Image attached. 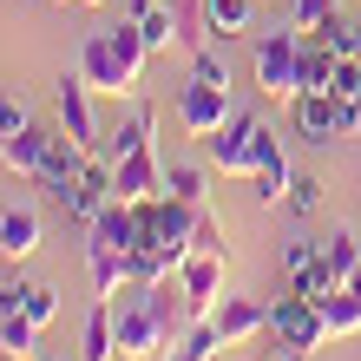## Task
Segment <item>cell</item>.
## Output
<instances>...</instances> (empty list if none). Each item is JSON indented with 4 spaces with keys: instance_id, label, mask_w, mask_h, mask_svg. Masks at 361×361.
I'll return each instance as SVG.
<instances>
[{
    "instance_id": "e0dca14e",
    "label": "cell",
    "mask_w": 361,
    "mask_h": 361,
    "mask_svg": "<svg viewBox=\"0 0 361 361\" xmlns=\"http://www.w3.org/2000/svg\"><path fill=\"white\" fill-rule=\"evenodd\" d=\"M152 132H158V105H132V118H125V125H112V132H105L99 138V158H132L138 152V145H152Z\"/></svg>"
},
{
    "instance_id": "52a82bcc",
    "label": "cell",
    "mask_w": 361,
    "mask_h": 361,
    "mask_svg": "<svg viewBox=\"0 0 361 361\" xmlns=\"http://www.w3.org/2000/svg\"><path fill=\"white\" fill-rule=\"evenodd\" d=\"M112 197L118 204H152V197H164V158H158V145H138L132 158L112 164Z\"/></svg>"
},
{
    "instance_id": "3957f363",
    "label": "cell",
    "mask_w": 361,
    "mask_h": 361,
    "mask_svg": "<svg viewBox=\"0 0 361 361\" xmlns=\"http://www.w3.org/2000/svg\"><path fill=\"white\" fill-rule=\"evenodd\" d=\"M302 47H309V33H295L289 20L257 39V92L263 99H276V105L302 99Z\"/></svg>"
},
{
    "instance_id": "4fadbf2b",
    "label": "cell",
    "mask_w": 361,
    "mask_h": 361,
    "mask_svg": "<svg viewBox=\"0 0 361 361\" xmlns=\"http://www.w3.org/2000/svg\"><path fill=\"white\" fill-rule=\"evenodd\" d=\"M86 269H92V302H118L125 283H132V250L86 243Z\"/></svg>"
},
{
    "instance_id": "7a4b0ae2",
    "label": "cell",
    "mask_w": 361,
    "mask_h": 361,
    "mask_svg": "<svg viewBox=\"0 0 361 361\" xmlns=\"http://www.w3.org/2000/svg\"><path fill=\"white\" fill-rule=\"evenodd\" d=\"M204 158H210V171H224V178H250V171H263L269 158H283V145H276V132H269L263 118L230 112L224 132L204 138Z\"/></svg>"
},
{
    "instance_id": "7c38bea8",
    "label": "cell",
    "mask_w": 361,
    "mask_h": 361,
    "mask_svg": "<svg viewBox=\"0 0 361 361\" xmlns=\"http://www.w3.org/2000/svg\"><path fill=\"white\" fill-rule=\"evenodd\" d=\"M86 158H92L86 145H73L66 132H59V138H53V152H47V164H39V178H33V184H39V190H47V197L59 204V197H66V190L79 184V171H86Z\"/></svg>"
},
{
    "instance_id": "4dcf8cb0",
    "label": "cell",
    "mask_w": 361,
    "mask_h": 361,
    "mask_svg": "<svg viewBox=\"0 0 361 361\" xmlns=\"http://www.w3.org/2000/svg\"><path fill=\"white\" fill-rule=\"evenodd\" d=\"M33 125V112H27V99H13V92H0V138H20Z\"/></svg>"
},
{
    "instance_id": "7402d4cb",
    "label": "cell",
    "mask_w": 361,
    "mask_h": 361,
    "mask_svg": "<svg viewBox=\"0 0 361 361\" xmlns=\"http://www.w3.org/2000/svg\"><path fill=\"white\" fill-rule=\"evenodd\" d=\"M250 184H257V204H289L295 171H289V158H269L263 171H250Z\"/></svg>"
},
{
    "instance_id": "cb8c5ba5",
    "label": "cell",
    "mask_w": 361,
    "mask_h": 361,
    "mask_svg": "<svg viewBox=\"0 0 361 361\" xmlns=\"http://www.w3.org/2000/svg\"><path fill=\"white\" fill-rule=\"evenodd\" d=\"M315 39H322V47H329L335 59H361V20H348V13H335V20H329V27L315 33Z\"/></svg>"
},
{
    "instance_id": "d6986e66",
    "label": "cell",
    "mask_w": 361,
    "mask_h": 361,
    "mask_svg": "<svg viewBox=\"0 0 361 361\" xmlns=\"http://www.w3.org/2000/svg\"><path fill=\"white\" fill-rule=\"evenodd\" d=\"M315 309H322V322H329V342H355V335H361V289L342 283L335 295H322Z\"/></svg>"
},
{
    "instance_id": "60d3db41",
    "label": "cell",
    "mask_w": 361,
    "mask_h": 361,
    "mask_svg": "<svg viewBox=\"0 0 361 361\" xmlns=\"http://www.w3.org/2000/svg\"><path fill=\"white\" fill-rule=\"evenodd\" d=\"M59 7H73V0H59Z\"/></svg>"
},
{
    "instance_id": "f35d334b",
    "label": "cell",
    "mask_w": 361,
    "mask_h": 361,
    "mask_svg": "<svg viewBox=\"0 0 361 361\" xmlns=\"http://www.w3.org/2000/svg\"><path fill=\"white\" fill-rule=\"evenodd\" d=\"M348 289H361V269H355V276H348Z\"/></svg>"
},
{
    "instance_id": "44dd1931",
    "label": "cell",
    "mask_w": 361,
    "mask_h": 361,
    "mask_svg": "<svg viewBox=\"0 0 361 361\" xmlns=\"http://www.w3.org/2000/svg\"><path fill=\"white\" fill-rule=\"evenodd\" d=\"M164 190L184 204H210V164H164Z\"/></svg>"
},
{
    "instance_id": "d6a6232c",
    "label": "cell",
    "mask_w": 361,
    "mask_h": 361,
    "mask_svg": "<svg viewBox=\"0 0 361 361\" xmlns=\"http://www.w3.org/2000/svg\"><path fill=\"white\" fill-rule=\"evenodd\" d=\"M289 210H295V217H315V210H322V184H315V178H295L289 184Z\"/></svg>"
},
{
    "instance_id": "ba28073f",
    "label": "cell",
    "mask_w": 361,
    "mask_h": 361,
    "mask_svg": "<svg viewBox=\"0 0 361 361\" xmlns=\"http://www.w3.org/2000/svg\"><path fill=\"white\" fill-rule=\"evenodd\" d=\"M178 125H184V138H217L224 125H230V92L190 79V86L178 92Z\"/></svg>"
},
{
    "instance_id": "30bf717a",
    "label": "cell",
    "mask_w": 361,
    "mask_h": 361,
    "mask_svg": "<svg viewBox=\"0 0 361 361\" xmlns=\"http://www.w3.org/2000/svg\"><path fill=\"white\" fill-rule=\"evenodd\" d=\"M105 204H112V158H99V152H92V158H86V171H79V184L59 197V210H66L73 224H92Z\"/></svg>"
},
{
    "instance_id": "4316f807",
    "label": "cell",
    "mask_w": 361,
    "mask_h": 361,
    "mask_svg": "<svg viewBox=\"0 0 361 361\" xmlns=\"http://www.w3.org/2000/svg\"><path fill=\"white\" fill-rule=\"evenodd\" d=\"M289 283H295V295H309V302H322V295H335V289H342V276H335V269H329L322 257H315L309 269H295Z\"/></svg>"
},
{
    "instance_id": "b9f144b4",
    "label": "cell",
    "mask_w": 361,
    "mask_h": 361,
    "mask_svg": "<svg viewBox=\"0 0 361 361\" xmlns=\"http://www.w3.org/2000/svg\"><path fill=\"white\" fill-rule=\"evenodd\" d=\"M112 361H125V355H112Z\"/></svg>"
},
{
    "instance_id": "9a60e30c",
    "label": "cell",
    "mask_w": 361,
    "mask_h": 361,
    "mask_svg": "<svg viewBox=\"0 0 361 361\" xmlns=\"http://www.w3.org/2000/svg\"><path fill=\"white\" fill-rule=\"evenodd\" d=\"M39 237H47V224H39L33 204H13L7 217H0V257H7V263H27L39 250Z\"/></svg>"
},
{
    "instance_id": "1f68e13d",
    "label": "cell",
    "mask_w": 361,
    "mask_h": 361,
    "mask_svg": "<svg viewBox=\"0 0 361 361\" xmlns=\"http://www.w3.org/2000/svg\"><path fill=\"white\" fill-rule=\"evenodd\" d=\"M315 257H322V237H289V243H283V269H289V276L309 269Z\"/></svg>"
},
{
    "instance_id": "f546056e",
    "label": "cell",
    "mask_w": 361,
    "mask_h": 361,
    "mask_svg": "<svg viewBox=\"0 0 361 361\" xmlns=\"http://www.w3.org/2000/svg\"><path fill=\"white\" fill-rule=\"evenodd\" d=\"M190 79H204V86H224V92H230V66H224V53L210 47V39L197 47V59H190Z\"/></svg>"
},
{
    "instance_id": "83f0119b",
    "label": "cell",
    "mask_w": 361,
    "mask_h": 361,
    "mask_svg": "<svg viewBox=\"0 0 361 361\" xmlns=\"http://www.w3.org/2000/svg\"><path fill=\"white\" fill-rule=\"evenodd\" d=\"M322 263H329V269H335V276H342V283H348V276L361 269V243L348 237V230H335V237L322 243Z\"/></svg>"
},
{
    "instance_id": "ab89813d",
    "label": "cell",
    "mask_w": 361,
    "mask_h": 361,
    "mask_svg": "<svg viewBox=\"0 0 361 361\" xmlns=\"http://www.w3.org/2000/svg\"><path fill=\"white\" fill-rule=\"evenodd\" d=\"M0 361H20V355H7V348H0Z\"/></svg>"
},
{
    "instance_id": "d4e9b609",
    "label": "cell",
    "mask_w": 361,
    "mask_h": 361,
    "mask_svg": "<svg viewBox=\"0 0 361 361\" xmlns=\"http://www.w3.org/2000/svg\"><path fill=\"white\" fill-rule=\"evenodd\" d=\"M0 348H7V355H20V361H27L33 348H39V322H27V315H0Z\"/></svg>"
},
{
    "instance_id": "484cf974",
    "label": "cell",
    "mask_w": 361,
    "mask_h": 361,
    "mask_svg": "<svg viewBox=\"0 0 361 361\" xmlns=\"http://www.w3.org/2000/svg\"><path fill=\"white\" fill-rule=\"evenodd\" d=\"M20 315L47 329L53 315H59V289H53V283H20Z\"/></svg>"
},
{
    "instance_id": "9c48e42d",
    "label": "cell",
    "mask_w": 361,
    "mask_h": 361,
    "mask_svg": "<svg viewBox=\"0 0 361 361\" xmlns=\"http://www.w3.org/2000/svg\"><path fill=\"white\" fill-rule=\"evenodd\" d=\"M210 322H217L224 348H243V342H257V335H269V302H257V295H224V302L210 309Z\"/></svg>"
},
{
    "instance_id": "5b68a950",
    "label": "cell",
    "mask_w": 361,
    "mask_h": 361,
    "mask_svg": "<svg viewBox=\"0 0 361 361\" xmlns=\"http://www.w3.org/2000/svg\"><path fill=\"white\" fill-rule=\"evenodd\" d=\"M269 342H283L295 355H315L329 342V322H322V309L309 295H283V302H269Z\"/></svg>"
},
{
    "instance_id": "74e56055",
    "label": "cell",
    "mask_w": 361,
    "mask_h": 361,
    "mask_svg": "<svg viewBox=\"0 0 361 361\" xmlns=\"http://www.w3.org/2000/svg\"><path fill=\"white\" fill-rule=\"evenodd\" d=\"M73 7H105V0H73Z\"/></svg>"
},
{
    "instance_id": "d590c367",
    "label": "cell",
    "mask_w": 361,
    "mask_h": 361,
    "mask_svg": "<svg viewBox=\"0 0 361 361\" xmlns=\"http://www.w3.org/2000/svg\"><path fill=\"white\" fill-rule=\"evenodd\" d=\"M257 361H302V355H295V348H283V342H269V348H263Z\"/></svg>"
},
{
    "instance_id": "7bdbcfd3",
    "label": "cell",
    "mask_w": 361,
    "mask_h": 361,
    "mask_svg": "<svg viewBox=\"0 0 361 361\" xmlns=\"http://www.w3.org/2000/svg\"><path fill=\"white\" fill-rule=\"evenodd\" d=\"M355 342H361V335H355Z\"/></svg>"
},
{
    "instance_id": "8fae6325",
    "label": "cell",
    "mask_w": 361,
    "mask_h": 361,
    "mask_svg": "<svg viewBox=\"0 0 361 361\" xmlns=\"http://www.w3.org/2000/svg\"><path fill=\"white\" fill-rule=\"evenodd\" d=\"M257 27V0H197V33L210 47H230Z\"/></svg>"
},
{
    "instance_id": "e575fe53",
    "label": "cell",
    "mask_w": 361,
    "mask_h": 361,
    "mask_svg": "<svg viewBox=\"0 0 361 361\" xmlns=\"http://www.w3.org/2000/svg\"><path fill=\"white\" fill-rule=\"evenodd\" d=\"M20 309V283H0V315H13Z\"/></svg>"
},
{
    "instance_id": "f1b7e54d",
    "label": "cell",
    "mask_w": 361,
    "mask_h": 361,
    "mask_svg": "<svg viewBox=\"0 0 361 361\" xmlns=\"http://www.w3.org/2000/svg\"><path fill=\"white\" fill-rule=\"evenodd\" d=\"M335 13H342L335 0H289V27H295V33H322Z\"/></svg>"
},
{
    "instance_id": "8d00e7d4",
    "label": "cell",
    "mask_w": 361,
    "mask_h": 361,
    "mask_svg": "<svg viewBox=\"0 0 361 361\" xmlns=\"http://www.w3.org/2000/svg\"><path fill=\"white\" fill-rule=\"evenodd\" d=\"M164 361H224V348L217 355H164Z\"/></svg>"
},
{
    "instance_id": "8992f818",
    "label": "cell",
    "mask_w": 361,
    "mask_h": 361,
    "mask_svg": "<svg viewBox=\"0 0 361 361\" xmlns=\"http://www.w3.org/2000/svg\"><path fill=\"white\" fill-rule=\"evenodd\" d=\"M224 263L230 257H217V250H190L184 257V269H178V289H184V315L190 322H210V309L224 302Z\"/></svg>"
},
{
    "instance_id": "5bb4252c",
    "label": "cell",
    "mask_w": 361,
    "mask_h": 361,
    "mask_svg": "<svg viewBox=\"0 0 361 361\" xmlns=\"http://www.w3.org/2000/svg\"><path fill=\"white\" fill-rule=\"evenodd\" d=\"M295 132H302L309 145L342 138V99H335V92H302V99H295Z\"/></svg>"
},
{
    "instance_id": "277c9868",
    "label": "cell",
    "mask_w": 361,
    "mask_h": 361,
    "mask_svg": "<svg viewBox=\"0 0 361 361\" xmlns=\"http://www.w3.org/2000/svg\"><path fill=\"white\" fill-rule=\"evenodd\" d=\"M53 105H59V125H66V138L73 145H86V152H99V112H92V79L79 73V59L66 73H59V86H53Z\"/></svg>"
},
{
    "instance_id": "6da1fadb",
    "label": "cell",
    "mask_w": 361,
    "mask_h": 361,
    "mask_svg": "<svg viewBox=\"0 0 361 361\" xmlns=\"http://www.w3.org/2000/svg\"><path fill=\"white\" fill-rule=\"evenodd\" d=\"M145 66H152V47H145L138 20H118V27H92L79 39V73L92 79V92L105 99H138Z\"/></svg>"
},
{
    "instance_id": "ac0fdd59",
    "label": "cell",
    "mask_w": 361,
    "mask_h": 361,
    "mask_svg": "<svg viewBox=\"0 0 361 361\" xmlns=\"http://www.w3.org/2000/svg\"><path fill=\"white\" fill-rule=\"evenodd\" d=\"M47 152H53V132H39V125H27L20 138H0V164H7L13 178H39Z\"/></svg>"
},
{
    "instance_id": "2e32d148",
    "label": "cell",
    "mask_w": 361,
    "mask_h": 361,
    "mask_svg": "<svg viewBox=\"0 0 361 361\" xmlns=\"http://www.w3.org/2000/svg\"><path fill=\"white\" fill-rule=\"evenodd\" d=\"M132 20H138V33H145V47H152V53L184 47V20H178V7H171V0H138V7H132Z\"/></svg>"
},
{
    "instance_id": "ffe728a7",
    "label": "cell",
    "mask_w": 361,
    "mask_h": 361,
    "mask_svg": "<svg viewBox=\"0 0 361 361\" xmlns=\"http://www.w3.org/2000/svg\"><path fill=\"white\" fill-rule=\"evenodd\" d=\"M86 361H112L118 355V329H112V302H92L86 315V348H79Z\"/></svg>"
},
{
    "instance_id": "603a6c76",
    "label": "cell",
    "mask_w": 361,
    "mask_h": 361,
    "mask_svg": "<svg viewBox=\"0 0 361 361\" xmlns=\"http://www.w3.org/2000/svg\"><path fill=\"white\" fill-rule=\"evenodd\" d=\"M335 66H342V59H335L322 39H309V47H302V92H329Z\"/></svg>"
},
{
    "instance_id": "836d02e7",
    "label": "cell",
    "mask_w": 361,
    "mask_h": 361,
    "mask_svg": "<svg viewBox=\"0 0 361 361\" xmlns=\"http://www.w3.org/2000/svg\"><path fill=\"white\" fill-rule=\"evenodd\" d=\"M197 250H217V257H230V243H224V224L210 217V210H197Z\"/></svg>"
}]
</instances>
